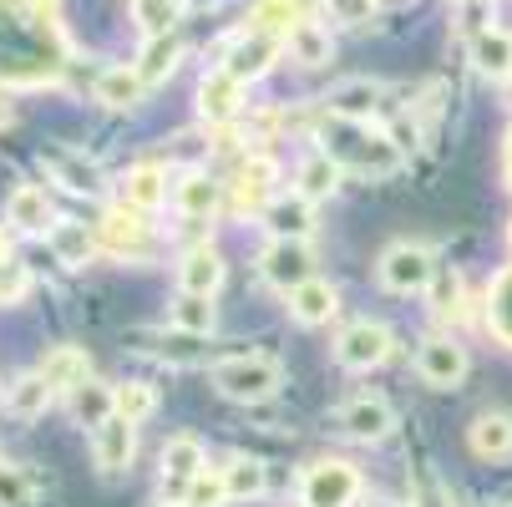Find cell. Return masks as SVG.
I'll return each mask as SVG.
<instances>
[{
	"label": "cell",
	"mask_w": 512,
	"mask_h": 507,
	"mask_svg": "<svg viewBox=\"0 0 512 507\" xmlns=\"http://www.w3.org/2000/svg\"><path fill=\"white\" fill-rule=\"evenodd\" d=\"M325 0H254L249 11V31H269V36H289L305 21H320Z\"/></svg>",
	"instance_id": "obj_14"
},
{
	"label": "cell",
	"mask_w": 512,
	"mask_h": 507,
	"mask_svg": "<svg viewBox=\"0 0 512 507\" xmlns=\"http://www.w3.org/2000/svg\"><path fill=\"white\" fill-rule=\"evenodd\" d=\"M36 492V482L21 467H0V507H26Z\"/></svg>",
	"instance_id": "obj_42"
},
{
	"label": "cell",
	"mask_w": 512,
	"mask_h": 507,
	"mask_svg": "<svg viewBox=\"0 0 512 507\" xmlns=\"http://www.w3.org/2000/svg\"><path fill=\"white\" fill-rule=\"evenodd\" d=\"M411 507H452V497H447L442 487H436L431 477H421V482H416V492H411Z\"/></svg>",
	"instance_id": "obj_45"
},
{
	"label": "cell",
	"mask_w": 512,
	"mask_h": 507,
	"mask_svg": "<svg viewBox=\"0 0 512 507\" xmlns=\"http://www.w3.org/2000/svg\"><path fill=\"white\" fill-rule=\"evenodd\" d=\"M487 330L512 350V264H502L492 274V289H487Z\"/></svg>",
	"instance_id": "obj_35"
},
{
	"label": "cell",
	"mask_w": 512,
	"mask_h": 507,
	"mask_svg": "<svg viewBox=\"0 0 512 507\" xmlns=\"http://www.w3.org/2000/svg\"><path fill=\"white\" fill-rule=\"evenodd\" d=\"M6 6H21V0H0V11H6Z\"/></svg>",
	"instance_id": "obj_50"
},
{
	"label": "cell",
	"mask_w": 512,
	"mask_h": 507,
	"mask_svg": "<svg viewBox=\"0 0 512 507\" xmlns=\"http://www.w3.org/2000/svg\"><path fill=\"white\" fill-rule=\"evenodd\" d=\"M41 168H46L61 188H71V193H97V188H102V173H97L82 153L51 148V153H41Z\"/></svg>",
	"instance_id": "obj_26"
},
{
	"label": "cell",
	"mask_w": 512,
	"mask_h": 507,
	"mask_svg": "<svg viewBox=\"0 0 512 507\" xmlns=\"http://www.w3.org/2000/svg\"><path fill=\"white\" fill-rule=\"evenodd\" d=\"M173 203H178V213H188V219H208V213H218V203H224V188H218L208 173H183V183L173 188Z\"/></svg>",
	"instance_id": "obj_30"
},
{
	"label": "cell",
	"mask_w": 512,
	"mask_h": 507,
	"mask_svg": "<svg viewBox=\"0 0 512 507\" xmlns=\"http://www.w3.org/2000/svg\"><path fill=\"white\" fill-rule=\"evenodd\" d=\"M502 173H507V183H512V132H507V142H502Z\"/></svg>",
	"instance_id": "obj_47"
},
{
	"label": "cell",
	"mask_w": 512,
	"mask_h": 507,
	"mask_svg": "<svg viewBox=\"0 0 512 507\" xmlns=\"http://www.w3.org/2000/svg\"><path fill=\"white\" fill-rule=\"evenodd\" d=\"M142 92H148V82L137 77V66H107L97 77V102L112 112H132L142 102Z\"/></svg>",
	"instance_id": "obj_27"
},
{
	"label": "cell",
	"mask_w": 512,
	"mask_h": 507,
	"mask_svg": "<svg viewBox=\"0 0 512 507\" xmlns=\"http://www.w3.org/2000/svg\"><path fill=\"white\" fill-rule=\"evenodd\" d=\"M467 345H457L452 335H431V340H421V350H416V376L431 386V391H457L462 381H467Z\"/></svg>",
	"instance_id": "obj_7"
},
{
	"label": "cell",
	"mask_w": 512,
	"mask_h": 507,
	"mask_svg": "<svg viewBox=\"0 0 512 507\" xmlns=\"http://www.w3.org/2000/svg\"><path fill=\"white\" fill-rule=\"evenodd\" d=\"M279 56H284V36H269V31H244V36L229 46L224 71H234V77L249 87V82H259V77H264V71H269Z\"/></svg>",
	"instance_id": "obj_12"
},
{
	"label": "cell",
	"mask_w": 512,
	"mask_h": 507,
	"mask_svg": "<svg viewBox=\"0 0 512 507\" xmlns=\"http://www.w3.org/2000/svg\"><path fill=\"white\" fill-rule=\"evenodd\" d=\"M467 447H472L482 462L512 457V416H507V411H482V416L467 426Z\"/></svg>",
	"instance_id": "obj_22"
},
{
	"label": "cell",
	"mask_w": 512,
	"mask_h": 507,
	"mask_svg": "<svg viewBox=\"0 0 512 507\" xmlns=\"http://www.w3.org/2000/svg\"><path fill=\"white\" fill-rule=\"evenodd\" d=\"M56 11H61V0H31V16L41 26H56Z\"/></svg>",
	"instance_id": "obj_46"
},
{
	"label": "cell",
	"mask_w": 512,
	"mask_h": 507,
	"mask_svg": "<svg viewBox=\"0 0 512 507\" xmlns=\"http://www.w3.org/2000/svg\"><path fill=\"white\" fill-rule=\"evenodd\" d=\"M51 386H46V376L41 371H31V376H21V381H11L6 386V411L11 416H21V421H36V416H46V406H51Z\"/></svg>",
	"instance_id": "obj_34"
},
{
	"label": "cell",
	"mask_w": 512,
	"mask_h": 507,
	"mask_svg": "<svg viewBox=\"0 0 512 507\" xmlns=\"http://www.w3.org/2000/svg\"><path fill=\"white\" fill-rule=\"evenodd\" d=\"M472 66L482 71V77L507 87L512 82V31H502V26L472 31Z\"/></svg>",
	"instance_id": "obj_17"
},
{
	"label": "cell",
	"mask_w": 512,
	"mask_h": 507,
	"mask_svg": "<svg viewBox=\"0 0 512 507\" xmlns=\"http://www.w3.org/2000/svg\"><path fill=\"white\" fill-rule=\"evenodd\" d=\"M289 315H295L300 325H330L335 315H340V295H335V284L330 279H305L300 289H289Z\"/></svg>",
	"instance_id": "obj_16"
},
{
	"label": "cell",
	"mask_w": 512,
	"mask_h": 507,
	"mask_svg": "<svg viewBox=\"0 0 512 507\" xmlns=\"http://www.w3.org/2000/svg\"><path fill=\"white\" fill-rule=\"evenodd\" d=\"M391 350H396V340L381 320H355L335 335V360L345 371H376L391 360Z\"/></svg>",
	"instance_id": "obj_6"
},
{
	"label": "cell",
	"mask_w": 512,
	"mask_h": 507,
	"mask_svg": "<svg viewBox=\"0 0 512 507\" xmlns=\"http://www.w3.org/2000/svg\"><path fill=\"white\" fill-rule=\"evenodd\" d=\"M264 229H269V239H310L315 234V203L310 198H274L264 213Z\"/></svg>",
	"instance_id": "obj_18"
},
{
	"label": "cell",
	"mask_w": 512,
	"mask_h": 507,
	"mask_svg": "<svg viewBox=\"0 0 512 507\" xmlns=\"http://www.w3.org/2000/svg\"><path fill=\"white\" fill-rule=\"evenodd\" d=\"M507 97H512V82H507Z\"/></svg>",
	"instance_id": "obj_53"
},
{
	"label": "cell",
	"mask_w": 512,
	"mask_h": 507,
	"mask_svg": "<svg viewBox=\"0 0 512 507\" xmlns=\"http://www.w3.org/2000/svg\"><path fill=\"white\" fill-rule=\"evenodd\" d=\"M218 284H224V259H218V249H208V244L188 249L183 264H178V289L183 295H208L213 300Z\"/></svg>",
	"instance_id": "obj_20"
},
{
	"label": "cell",
	"mask_w": 512,
	"mask_h": 507,
	"mask_svg": "<svg viewBox=\"0 0 512 507\" xmlns=\"http://www.w3.org/2000/svg\"><path fill=\"white\" fill-rule=\"evenodd\" d=\"M507 244H512V224H507Z\"/></svg>",
	"instance_id": "obj_52"
},
{
	"label": "cell",
	"mask_w": 512,
	"mask_h": 507,
	"mask_svg": "<svg viewBox=\"0 0 512 507\" xmlns=\"http://www.w3.org/2000/svg\"><path fill=\"white\" fill-rule=\"evenodd\" d=\"M431 315L436 320H457L462 315V300H467V289H462V274H452V269H436V279H431Z\"/></svg>",
	"instance_id": "obj_39"
},
{
	"label": "cell",
	"mask_w": 512,
	"mask_h": 507,
	"mask_svg": "<svg viewBox=\"0 0 512 507\" xmlns=\"http://www.w3.org/2000/svg\"><path fill=\"white\" fill-rule=\"evenodd\" d=\"M335 426L345 431L350 442H360V447H376V442H386L391 431H396V411H391L381 396H355V401H345V406H340Z\"/></svg>",
	"instance_id": "obj_9"
},
{
	"label": "cell",
	"mask_w": 512,
	"mask_h": 507,
	"mask_svg": "<svg viewBox=\"0 0 512 507\" xmlns=\"http://www.w3.org/2000/svg\"><path fill=\"white\" fill-rule=\"evenodd\" d=\"M259 279L269 289H279V295H289V289H300L305 279H315L310 239H269L264 254H259Z\"/></svg>",
	"instance_id": "obj_4"
},
{
	"label": "cell",
	"mask_w": 512,
	"mask_h": 507,
	"mask_svg": "<svg viewBox=\"0 0 512 507\" xmlns=\"http://www.w3.org/2000/svg\"><path fill=\"white\" fill-rule=\"evenodd\" d=\"M178 61H183V36L168 31V36H148V41H142V56L132 66H137V77L148 87H158V82H168L178 71Z\"/></svg>",
	"instance_id": "obj_23"
},
{
	"label": "cell",
	"mask_w": 512,
	"mask_h": 507,
	"mask_svg": "<svg viewBox=\"0 0 512 507\" xmlns=\"http://www.w3.org/2000/svg\"><path fill=\"white\" fill-rule=\"evenodd\" d=\"M381 97H386V87L376 77H350V82H340L325 97V112L330 117H350V122H371V112H376Z\"/></svg>",
	"instance_id": "obj_19"
},
{
	"label": "cell",
	"mask_w": 512,
	"mask_h": 507,
	"mask_svg": "<svg viewBox=\"0 0 512 507\" xmlns=\"http://www.w3.org/2000/svg\"><path fill=\"white\" fill-rule=\"evenodd\" d=\"M168 320H173V330L208 335V330L218 325V305H213L208 295H178V300H173V310H168Z\"/></svg>",
	"instance_id": "obj_36"
},
{
	"label": "cell",
	"mask_w": 512,
	"mask_h": 507,
	"mask_svg": "<svg viewBox=\"0 0 512 507\" xmlns=\"http://www.w3.org/2000/svg\"><path fill=\"white\" fill-rule=\"evenodd\" d=\"M284 51H289L295 66H325L335 56V41H330V31L320 21H305V26H295L284 36Z\"/></svg>",
	"instance_id": "obj_31"
},
{
	"label": "cell",
	"mask_w": 512,
	"mask_h": 507,
	"mask_svg": "<svg viewBox=\"0 0 512 507\" xmlns=\"http://www.w3.org/2000/svg\"><path fill=\"white\" fill-rule=\"evenodd\" d=\"M163 492H173L178 502H183V487L208 467V457H203V442L198 437H173L168 447H163Z\"/></svg>",
	"instance_id": "obj_15"
},
{
	"label": "cell",
	"mask_w": 512,
	"mask_h": 507,
	"mask_svg": "<svg viewBox=\"0 0 512 507\" xmlns=\"http://www.w3.org/2000/svg\"><path fill=\"white\" fill-rule=\"evenodd\" d=\"M213 391L224 396V401H244V406H254V401H269L279 386H284V366L279 360H269V355H249V350H234V355H224V360H213Z\"/></svg>",
	"instance_id": "obj_2"
},
{
	"label": "cell",
	"mask_w": 512,
	"mask_h": 507,
	"mask_svg": "<svg viewBox=\"0 0 512 507\" xmlns=\"http://www.w3.org/2000/svg\"><path fill=\"white\" fill-rule=\"evenodd\" d=\"M6 122H11V97L0 92V127H6Z\"/></svg>",
	"instance_id": "obj_49"
},
{
	"label": "cell",
	"mask_w": 512,
	"mask_h": 507,
	"mask_svg": "<svg viewBox=\"0 0 512 507\" xmlns=\"http://www.w3.org/2000/svg\"><path fill=\"white\" fill-rule=\"evenodd\" d=\"M340 188V163L330 158V153H310V158H300V168H295V193L300 198H310V203H320V198H330Z\"/></svg>",
	"instance_id": "obj_29"
},
{
	"label": "cell",
	"mask_w": 512,
	"mask_h": 507,
	"mask_svg": "<svg viewBox=\"0 0 512 507\" xmlns=\"http://www.w3.org/2000/svg\"><path fill=\"white\" fill-rule=\"evenodd\" d=\"M148 340H158V345H148L153 355H163V360H173V366H203L208 360V350L198 345L203 335H188V330H173V335H153V330H142Z\"/></svg>",
	"instance_id": "obj_38"
},
{
	"label": "cell",
	"mask_w": 512,
	"mask_h": 507,
	"mask_svg": "<svg viewBox=\"0 0 512 507\" xmlns=\"http://www.w3.org/2000/svg\"><path fill=\"white\" fill-rule=\"evenodd\" d=\"M122 203H127V208H137V213L163 208V203H168V173H163L158 163L132 168V173L122 178Z\"/></svg>",
	"instance_id": "obj_24"
},
{
	"label": "cell",
	"mask_w": 512,
	"mask_h": 507,
	"mask_svg": "<svg viewBox=\"0 0 512 507\" xmlns=\"http://www.w3.org/2000/svg\"><path fill=\"white\" fill-rule=\"evenodd\" d=\"M244 102H249V87L234 77V71H224V66H213L208 77L198 82V117L208 127H229L244 112Z\"/></svg>",
	"instance_id": "obj_8"
},
{
	"label": "cell",
	"mask_w": 512,
	"mask_h": 507,
	"mask_svg": "<svg viewBox=\"0 0 512 507\" xmlns=\"http://www.w3.org/2000/svg\"><path fill=\"white\" fill-rule=\"evenodd\" d=\"M274 183H279V163L269 153H249L239 163V173H234V208L239 213H264L279 198Z\"/></svg>",
	"instance_id": "obj_11"
},
{
	"label": "cell",
	"mask_w": 512,
	"mask_h": 507,
	"mask_svg": "<svg viewBox=\"0 0 512 507\" xmlns=\"http://www.w3.org/2000/svg\"><path fill=\"white\" fill-rule=\"evenodd\" d=\"M97 244H102L107 254H117V259H142V254L153 249V234H148V224H142V213H137V208L117 203V208L102 213Z\"/></svg>",
	"instance_id": "obj_10"
},
{
	"label": "cell",
	"mask_w": 512,
	"mask_h": 507,
	"mask_svg": "<svg viewBox=\"0 0 512 507\" xmlns=\"http://www.w3.org/2000/svg\"><path fill=\"white\" fill-rule=\"evenodd\" d=\"M132 21L142 36H168L183 21V0H132Z\"/></svg>",
	"instance_id": "obj_37"
},
{
	"label": "cell",
	"mask_w": 512,
	"mask_h": 507,
	"mask_svg": "<svg viewBox=\"0 0 512 507\" xmlns=\"http://www.w3.org/2000/svg\"><path fill=\"white\" fill-rule=\"evenodd\" d=\"M218 472H224V492H229V502H259V497L269 492V467L254 462V457H229Z\"/></svg>",
	"instance_id": "obj_28"
},
{
	"label": "cell",
	"mask_w": 512,
	"mask_h": 507,
	"mask_svg": "<svg viewBox=\"0 0 512 507\" xmlns=\"http://www.w3.org/2000/svg\"><path fill=\"white\" fill-rule=\"evenodd\" d=\"M371 507H396V502H371Z\"/></svg>",
	"instance_id": "obj_51"
},
{
	"label": "cell",
	"mask_w": 512,
	"mask_h": 507,
	"mask_svg": "<svg viewBox=\"0 0 512 507\" xmlns=\"http://www.w3.org/2000/svg\"><path fill=\"white\" fill-rule=\"evenodd\" d=\"M26 289H31V274H26L21 264H6V269H0V305H16Z\"/></svg>",
	"instance_id": "obj_44"
},
{
	"label": "cell",
	"mask_w": 512,
	"mask_h": 507,
	"mask_svg": "<svg viewBox=\"0 0 512 507\" xmlns=\"http://www.w3.org/2000/svg\"><path fill=\"white\" fill-rule=\"evenodd\" d=\"M153 411H158V391H153V386H142V381L117 386V416H127V421H148Z\"/></svg>",
	"instance_id": "obj_41"
},
{
	"label": "cell",
	"mask_w": 512,
	"mask_h": 507,
	"mask_svg": "<svg viewBox=\"0 0 512 507\" xmlns=\"http://www.w3.org/2000/svg\"><path fill=\"white\" fill-rule=\"evenodd\" d=\"M51 249H56V259L66 269H87L102 244H97V229H87L77 219H61V224H51Z\"/></svg>",
	"instance_id": "obj_25"
},
{
	"label": "cell",
	"mask_w": 512,
	"mask_h": 507,
	"mask_svg": "<svg viewBox=\"0 0 512 507\" xmlns=\"http://www.w3.org/2000/svg\"><path fill=\"white\" fill-rule=\"evenodd\" d=\"M436 269H442V264H436V254L426 244H411V239L391 244L376 259V279H381V289H391V295H426Z\"/></svg>",
	"instance_id": "obj_3"
},
{
	"label": "cell",
	"mask_w": 512,
	"mask_h": 507,
	"mask_svg": "<svg viewBox=\"0 0 512 507\" xmlns=\"http://www.w3.org/2000/svg\"><path fill=\"white\" fill-rule=\"evenodd\" d=\"M41 376L51 391H77L82 381H92V360L82 345H51L41 360Z\"/></svg>",
	"instance_id": "obj_21"
},
{
	"label": "cell",
	"mask_w": 512,
	"mask_h": 507,
	"mask_svg": "<svg viewBox=\"0 0 512 507\" xmlns=\"http://www.w3.org/2000/svg\"><path fill=\"white\" fill-rule=\"evenodd\" d=\"M6 219H11L16 229H26V234H41V229L51 224V203H46V188H36V183H21V188L6 198Z\"/></svg>",
	"instance_id": "obj_33"
},
{
	"label": "cell",
	"mask_w": 512,
	"mask_h": 507,
	"mask_svg": "<svg viewBox=\"0 0 512 507\" xmlns=\"http://www.w3.org/2000/svg\"><path fill=\"white\" fill-rule=\"evenodd\" d=\"M224 502H229V492H224V472H218V467L208 472V467H203V472L183 487V502H178V507H224Z\"/></svg>",
	"instance_id": "obj_40"
},
{
	"label": "cell",
	"mask_w": 512,
	"mask_h": 507,
	"mask_svg": "<svg viewBox=\"0 0 512 507\" xmlns=\"http://www.w3.org/2000/svg\"><path fill=\"white\" fill-rule=\"evenodd\" d=\"M320 153H330L340 163V173H365V178H386L401 168V148L391 142V132L371 127V122H350V117H325L320 122Z\"/></svg>",
	"instance_id": "obj_1"
},
{
	"label": "cell",
	"mask_w": 512,
	"mask_h": 507,
	"mask_svg": "<svg viewBox=\"0 0 512 507\" xmlns=\"http://www.w3.org/2000/svg\"><path fill=\"white\" fill-rule=\"evenodd\" d=\"M92 457H97V467H102L107 477H122V472L132 467V457H137V421L107 416V421L92 431Z\"/></svg>",
	"instance_id": "obj_13"
},
{
	"label": "cell",
	"mask_w": 512,
	"mask_h": 507,
	"mask_svg": "<svg viewBox=\"0 0 512 507\" xmlns=\"http://www.w3.org/2000/svg\"><path fill=\"white\" fill-rule=\"evenodd\" d=\"M11 264V239H6V229H0V269Z\"/></svg>",
	"instance_id": "obj_48"
},
{
	"label": "cell",
	"mask_w": 512,
	"mask_h": 507,
	"mask_svg": "<svg viewBox=\"0 0 512 507\" xmlns=\"http://www.w3.org/2000/svg\"><path fill=\"white\" fill-rule=\"evenodd\" d=\"M355 497H360V472L340 457H325V462L305 467V477H300L305 507H355Z\"/></svg>",
	"instance_id": "obj_5"
},
{
	"label": "cell",
	"mask_w": 512,
	"mask_h": 507,
	"mask_svg": "<svg viewBox=\"0 0 512 507\" xmlns=\"http://www.w3.org/2000/svg\"><path fill=\"white\" fill-rule=\"evenodd\" d=\"M71 396V416H77L82 426H102L107 416H117V386H102V381H82L77 391H66Z\"/></svg>",
	"instance_id": "obj_32"
},
{
	"label": "cell",
	"mask_w": 512,
	"mask_h": 507,
	"mask_svg": "<svg viewBox=\"0 0 512 507\" xmlns=\"http://www.w3.org/2000/svg\"><path fill=\"white\" fill-rule=\"evenodd\" d=\"M325 11H330V21H340V26H360V21H371L376 0H325Z\"/></svg>",
	"instance_id": "obj_43"
}]
</instances>
